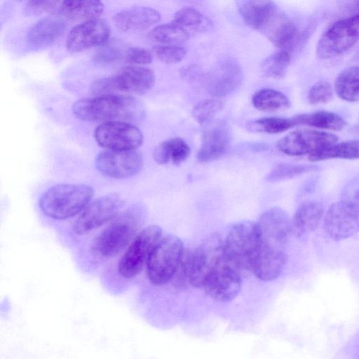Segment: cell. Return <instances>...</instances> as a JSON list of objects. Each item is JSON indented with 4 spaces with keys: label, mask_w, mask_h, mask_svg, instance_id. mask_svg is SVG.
<instances>
[{
    "label": "cell",
    "mask_w": 359,
    "mask_h": 359,
    "mask_svg": "<svg viewBox=\"0 0 359 359\" xmlns=\"http://www.w3.org/2000/svg\"><path fill=\"white\" fill-rule=\"evenodd\" d=\"M332 158L358 159L359 140H351L334 143L320 151L309 156L311 161H319Z\"/></svg>",
    "instance_id": "28"
},
{
    "label": "cell",
    "mask_w": 359,
    "mask_h": 359,
    "mask_svg": "<svg viewBox=\"0 0 359 359\" xmlns=\"http://www.w3.org/2000/svg\"><path fill=\"white\" fill-rule=\"evenodd\" d=\"M259 245L257 222H238L231 227L224 240V260L241 274L252 273Z\"/></svg>",
    "instance_id": "3"
},
{
    "label": "cell",
    "mask_w": 359,
    "mask_h": 359,
    "mask_svg": "<svg viewBox=\"0 0 359 359\" xmlns=\"http://www.w3.org/2000/svg\"><path fill=\"white\" fill-rule=\"evenodd\" d=\"M116 94L119 92L142 95L149 91L155 83L152 69L139 66H128L111 76Z\"/></svg>",
    "instance_id": "19"
},
{
    "label": "cell",
    "mask_w": 359,
    "mask_h": 359,
    "mask_svg": "<svg viewBox=\"0 0 359 359\" xmlns=\"http://www.w3.org/2000/svg\"><path fill=\"white\" fill-rule=\"evenodd\" d=\"M359 41V13L340 20L320 37L316 54L321 59L338 56L351 48Z\"/></svg>",
    "instance_id": "9"
},
{
    "label": "cell",
    "mask_w": 359,
    "mask_h": 359,
    "mask_svg": "<svg viewBox=\"0 0 359 359\" xmlns=\"http://www.w3.org/2000/svg\"><path fill=\"white\" fill-rule=\"evenodd\" d=\"M243 74L239 64L228 57L219 61L205 76L208 92L216 97L226 96L242 83Z\"/></svg>",
    "instance_id": "17"
},
{
    "label": "cell",
    "mask_w": 359,
    "mask_h": 359,
    "mask_svg": "<svg viewBox=\"0 0 359 359\" xmlns=\"http://www.w3.org/2000/svg\"><path fill=\"white\" fill-rule=\"evenodd\" d=\"M262 34L279 50L291 53L299 45L301 35L297 25L280 9Z\"/></svg>",
    "instance_id": "18"
},
{
    "label": "cell",
    "mask_w": 359,
    "mask_h": 359,
    "mask_svg": "<svg viewBox=\"0 0 359 359\" xmlns=\"http://www.w3.org/2000/svg\"><path fill=\"white\" fill-rule=\"evenodd\" d=\"M222 107V102L218 99H205L194 107L192 115L199 124H206L214 118Z\"/></svg>",
    "instance_id": "35"
},
{
    "label": "cell",
    "mask_w": 359,
    "mask_h": 359,
    "mask_svg": "<svg viewBox=\"0 0 359 359\" xmlns=\"http://www.w3.org/2000/svg\"><path fill=\"white\" fill-rule=\"evenodd\" d=\"M65 22L58 17H47L36 22L27 32V41L36 48L51 45L65 30Z\"/></svg>",
    "instance_id": "24"
},
{
    "label": "cell",
    "mask_w": 359,
    "mask_h": 359,
    "mask_svg": "<svg viewBox=\"0 0 359 359\" xmlns=\"http://www.w3.org/2000/svg\"><path fill=\"white\" fill-rule=\"evenodd\" d=\"M95 139L112 150H135L143 143V134L135 126L121 121L104 122L95 130Z\"/></svg>",
    "instance_id": "13"
},
{
    "label": "cell",
    "mask_w": 359,
    "mask_h": 359,
    "mask_svg": "<svg viewBox=\"0 0 359 359\" xmlns=\"http://www.w3.org/2000/svg\"><path fill=\"white\" fill-rule=\"evenodd\" d=\"M142 213L131 208L117 217L93 241L90 251L94 257L109 259L121 252L136 236Z\"/></svg>",
    "instance_id": "4"
},
{
    "label": "cell",
    "mask_w": 359,
    "mask_h": 359,
    "mask_svg": "<svg viewBox=\"0 0 359 359\" xmlns=\"http://www.w3.org/2000/svg\"><path fill=\"white\" fill-rule=\"evenodd\" d=\"M151 52L159 60L166 64L178 63L187 54L186 49L179 45L158 44L152 48Z\"/></svg>",
    "instance_id": "36"
},
{
    "label": "cell",
    "mask_w": 359,
    "mask_h": 359,
    "mask_svg": "<svg viewBox=\"0 0 359 359\" xmlns=\"http://www.w3.org/2000/svg\"><path fill=\"white\" fill-rule=\"evenodd\" d=\"M94 195L92 187L84 184H60L41 196L39 207L42 212L54 219L74 217L90 203Z\"/></svg>",
    "instance_id": "2"
},
{
    "label": "cell",
    "mask_w": 359,
    "mask_h": 359,
    "mask_svg": "<svg viewBox=\"0 0 359 359\" xmlns=\"http://www.w3.org/2000/svg\"><path fill=\"white\" fill-rule=\"evenodd\" d=\"M171 161L177 165L184 162L190 154V148L186 142L180 137L169 139Z\"/></svg>",
    "instance_id": "40"
},
{
    "label": "cell",
    "mask_w": 359,
    "mask_h": 359,
    "mask_svg": "<svg viewBox=\"0 0 359 359\" xmlns=\"http://www.w3.org/2000/svg\"><path fill=\"white\" fill-rule=\"evenodd\" d=\"M162 234V229L157 225L148 226L136 234L118 261L121 277L133 278L140 273Z\"/></svg>",
    "instance_id": "8"
},
{
    "label": "cell",
    "mask_w": 359,
    "mask_h": 359,
    "mask_svg": "<svg viewBox=\"0 0 359 359\" xmlns=\"http://www.w3.org/2000/svg\"><path fill=\"white\" fill-rule=\"evenodd\" d=\"M158 11L148 6H136L117 13L113 18L116 27L122 32L143 31L161 20Z\"/></svg>",
    "instance_id": "20"
},
{
    "label": "cell",
    "mask_w": 359,
    "mask_h": 359,
    "mask_svg": "<svg viewBox=\"0 0 359 359\" xmlns=\"http://www.w3.org/2000/svg\"><path fill=\"white\" fill-rule=\"evenodd\" d=\"M292 118H285L276 116L264 117L248 123L247 127L251 131L276 134L285 132L295 126Z\"/></svg>",
    "instance_id": "33"
},
{
    "label": "cell",
    "mask_w": 359,
    "mask_h": 359,
    "mask_svg": "<svg viewBox=\"0 0 359 359\" xmlns=\"http://www.w3.org/2000/svg\"><path fill=\"white\" fill-rule=\"evenodd\" d=\"M17 1H22V0H17Z\"/></svg>",
    "instance_id": "46"
},
{
    "label": "cell",
    "mask_w": 359,
    "mask_h": 359,
    "mask_svg": "<svg viewBox=\"0 0 359 359\" xmlns=\"http://www.w3.org/2000/svg\"><path fill=\"white\" fill-rule=\"evenodd\" d=\"M190 34L173 21L159 25L148 33L150 40L158 44L180 45L187 41Z\"/></svg>",
    "instance_id": "30"
},
{
    "label": "cell",
    "mask_w": 359,
    "mask_h": 359,
    "mask_svg": "<svg viewBox=\"0 0 359 359\" xmlns=\"http://www.w3.org/2000/svg\"><path fill=\"white\" fill-rule=\"evenodd\" d=\"M291 62V54L283 50H278L266 58L262 63L263 73L274 79L283 78Z\"/></svg>",
    "instance_id": "32"
},
{
    "label": "cell",
    "mask_w": 359,
    "mask_h": 359,
    "mask_svg": "<svg viewBox=\"0 0 359 359\" xmlns=\"http://www.w3.org/2000/svg\"><path fill=\"white\" fill-rule=\"evenodd\" d=\"M241 287L242 274L224 258L206 278L202 288L214 301L226 302L236 298Z\"/></svg>",
    "instance_id": "14"
},
{
    "label": "cell",
    "mask_w": 359,
    "mask_h": 359,
    "mask_svg": "<svg viewBox=\"0 0 359 359\" xmlns=\"http://www.w3.org/2000/svg\"><path fill=\"white\" fill-rule=\"evenodd\" d=\"M334 90L342 100L359 101V67H351L341 72L336 78Z\"/></svg>",
    "instance_id": "27"
},
{
    "label": "cell",
    "mask_w": 359,
    "mask_h": 359,
    "mask_svg": "<svg viewBox=\"0 0 359 359\" xmlns=\"http://www.w3.org/2000/svg\"><path fill=\"white\" fill-rule=\"evenodd\" d=\"M323 229L335 241L349 238L359 232V190L330 206L323 216Z\"/></svg>",
    "instance_id": "7"
},
{
    "label": "cell",
    "mask_w": 359,
    "mask_h": 359,
    "mask_svg": "<svg viewBox=\"0 0 359 359\" xmlns=\"http://www.w3.org/2000/svg\"><path fill=\"white\" fill-rule=\"evenodd\" d=\"M319 168L313 165H297L282 163L277 165L267 175L269 182H279L289 180L303 174L316 171Z\"/></svg>",
    "instance_id": "34"
},
{
    "label": "cell",
    "mask_w": 359,
    "mask_h": 359,
    "mask_svg": "<svg viewBox=\"0 0 359 359\" xmlns=\"http://www.w3.org/2000/svg\"><path fill=\"white\" fill-rule=\"evenodd\" d=\"M122 200L115 194L100 196L90 203L74 221V231L86 235L116 217L122 207Z\"/></svg>",
    "instance_id": "11"
},
{
    "label": "cell",
    "mask_w": 359,
    "mask_h": 359,
    "mask_svg": "<svg viewBox=\"0 0 359 359\" xmlns=\"http://www.w3.org/2000/svg\"><path fill=\"white\" fill-rule=\"evenodd\" d=\"M252 104L257 109L265 112L284 110L290 106V102L286 95L271 88H263L255 93L252 97Z\"/></svg>",
    "instance_id": "29"
},
{
    "label": "cell",
    "mask_w": 359,
    "mask_h": 359,
    "mask_svg": "<svg viewBox=\"0 0 359 359\" xmlns=\"http://www.w3.org/2000/svg\"><path fill=\"white\" fill-rule=\"evenodd\" d=\"M295 125H303L311 127L339 131L346 126V121L339 115L327 111L302 114L292 117Z\"/></svg>",
    "instance_id": "25"
},
{
    "label": "cell",
    "mask_w": 359,
    "mask_h": 359,
    "mask_svg": "<svg viewBox=\"0 0 359 359\" xmlns=\"http://www.w3.org/2000/svg\"><path fill=\"white\" fill-rule=\"evenodd\" d=\"M245 23L260 33L279 8L272 0H235Z\"/></svg>",
    "instance_id": "21"
},
{
    "label": "cell",
    "mask_w": 359,
    "mask_h": 359,
    "mask_svg": "<svg viewBox=\"0 0 359 359\" xmlns=\"http://www.w3.org/2000/svg\"><path fill=\"white\" fill-rule=\"evenodd\" d=\"M184 250V243L178 236H162L146 263L149 280L155 285L170 282L180 270Z\"/></svg>",
    "instance_id": "6"
},
{
    "label": "cell",
    "mask_w": 359,
    "mask_h": 359,
    "mask_svg": "<svg viewBox=\"0 0 359 359\" xmlns=\"http://www.w3.org/2000/svg\"><path fill=\"white\" fill-rule=\"evenodd\" d=\"M125 52L116 43H105L95 53L93 61L99 65H110L124 57Z\"/></svg>",
    "instance_id": "37"
},
{
    "label": "cell",
    "mask_w": 359,
    "mask_h": 359,
    "mask_svg": "<svg viewBox=\"0 0 359 359\" xmlns=\"http://www.w3.org/2000/svg\"><path fill=\"white\" fill-rule=\"evenodd\" d=\"M338 141L332 133L311 129H300L289 133L277 143L278 149L289 156L311 155Z\"/></svg>",
    "instance_id": "12"
},
{
    "label": "cell",
    "mask_w": 359,
    "mask_h": 359,
    "mask_svg": "<svg viewBox=\"0 0 359 359\" xmlns=\"http://www.w3.org/2000/svg\"><path fill=\"white\" fill-rule=\"evenodd\" d=\"M307 98L311 104L329 102L333 98L332 85L326 81H320L316 83L310 88Z\"/></svg>",
    "instance_id": "38"
},
{
    "label": "cell",
    "mask_w": 359,
    "mask_h": 359,
    "mask_svg": "<svg viewBox=\"0 0 359 359\" xmlns=\"http://www.w3.org/2000/svg\"><path fill=\"white\" fill-rule=\"evenodd\" d=\"M186 1H198V0H186Z\"/></svg>",
    "instance_id": "45"
},
{
    "label": "cell",
    "mask_w": 359,
    "mask_h": 359,
    "mask_svg": "<svg viewBox=\"0 0 359 359\" xmlns=\"http://www.w3.org/2000/svg\"><path fill=\"white\" fill-rule=\"evenodd\" d=\"M153 53L147 49L131 47L125 52L124 59L127 62L134 65H148L152 62Z\"/></svg>",
    "instance_id": "41"
},
{
    "label": "cell",
    "mask_w": 359,
    "mask_h": 359,
    "mask_svg": "<svg viewBox=\"0 0 359 359\" xmlns=\"http://www.w3.org/2000/svg\"><path fill=\"white\" fill-rule=\"evenodd\" d=\"M259 249L266 251L285 250L292 236V221L288 214L278 207L264 211L257 222Z\"/></svg>",
    "instance_id": "10"
},
{
    "label": "cell",
    "mask_w": 359,
    "mask_h": 359,
    "mask_svg": "<svg viewBox=\"0 0 359 359\" xmlns=\"http://www.w3.org/2000/svg\"><path fill=\"white\" fill-rule=\"evenodd\" d=\"M180 74L183 79L189 81H196L205 76L203 74L201 67L196 65H192L182 68Z\"/></svg>",
    "instance_id": "43"
},
{
    "label": "cell",
    "mask_w": 359,
    "mask_h": 359,
    "mask_svg": "<svg viewBox=\"0 0 359 359\" xmlns=\"http://www.w3.org/2000/svg\"><path fill=\"white\" fill-rule=\"evenodd\" d=\"M323 216L324 208L321 203L309 201L302 203L291 219L292 235L302 237L314 231Z\"/></svg>",
    "instance_id": "23"
},
{
    "label": "cell",
    "mask_w": 359,
    "mask_h": 359,
    "mask_svg": "<svg viewBox=\"0 0 359 359\" xmlns=\"http://www.w3.org/2000/svg\"><path fill=\"white\" fill-rule=\"evenodd\" d=\"M154 161L161 165L167 163L171 160L170 146L169 140L161 142L154 150Z\"/></svg>",
    "instance_id": "42"
},
{
    "label": "cell",
    "mask_w": 359,
    "mask_h": 359,
    "mask_svg": "<svg viewBox=\"0 0 359 359\" xmlns=\"http://www.w3.org/2000/svg\"><path fill=\"white\" fill-rule=\"evenodd\" d=\"M95 166L102 174L109 177L127 178L140 171L143 166V158L135 150L108 149L97 155Z\"/></svg>",
    "instance_id": "15"
},
{
    "label": "cell",
    "mask_w": 359,
    "mask_h": 359,
    "mask_svg": "<svg viewBox=\"0 0 359 359\" xmlns=\"http://www.w3.org/2000/svg\"><path fill=\"white\" fill-rule=\"evenodd\" d=\"M104 11L101 0H64L61 13L71 20L98 18Z\"/></svg>",
    "instance_id": "26"
},
{
    "label": "cell",
    "mask_w": 359,
    "mask_h": 359,
    "mask_svg": "<svg viewBox=\"0 0 359 359\" xmlns=\"http://www.w3.org/2000/svg\"><path fill=\"white\" fill-rule=\"evenodd\" d=\"M64 0H30L27 4L26 11L29 14H56L61 13Z\"/></svg>",
    "instance_id": "39"
},
{
    "label": "cell",
    "mask_w": 359,
    "mask_h": 359,
    "mask_svg": "<svg viewBox=\"0 0 359 359\" xmlns=\"http://www.w3.org/2000/svg\"><path fill=\"white\" fill-rule=\"evenodd\" d=\"M72 111L81 120L104 123L135 121L143 115V108L138 100L120 94L79 100L74 104Z\"/></svg>",
    "instance_id": "1"
},
{
    "label": "cell",
    "mask_w": 359,
    "mask_h": 359,
    "mask_svg": "<svg viewBox=\"0 0 359 359\" xmlns=\"http://www.w3.org/2000/svg\"><path fill=\"white\" fill-rule=\"evenodd\" d=\"M224 240L217 233L208 236L197 247L184 250L180 269L195 287H202L208 275L224 259Z\"/></svg>",
    "instance_id": "5"
},
{
    "label": "cell",
    "mask_w": 359,
    "mask_h": 359,
    "mask_svg": "<svg viewBox=\"0 0 359 359\" xmlns=\"http://www.w3.org/2000/svg\"><path fill=\"white\" fill-rule=\"evenodd\" d=\"M110 34V26L104 20H88L76 25L69 31L66 47L72 53H78L102 46L107 43Z\"/></svg>",
    "instance_id": "16"
},
{
    "label": "cell",
    "mask_w": 359,
    "mask_h": 359,
    "mask_svg": "<svg viewBox=\"0 0 359 359\" xmlns=\"http://www.w3.org/2000/svg\"><path fill=\"white\" fill-rule=\"evenodd\" d=\"M353 6L359 8V0H352Z\"/></svg>",
    "instance_id": "44"
},
{
    "label": "cell",
    "mask_w": 359,
    "mask_h": 359,
    "mask_svg": "<svg viewBox=\"0 0 359 359\" xmlns=\"http://www.w3.org/2000/svg\"><path fill=\"white\" fill-rule=\"evenodd\" d=\"M172 21L189 34L205 32L209 29L212 25L208 18L193 7H184L178 10Z\"/></svg>",
    "instance_id": "31"
},
{
    "label": "cell",
    "mask_w": 359,
    "mask_h": 359,
    "mask_svg": "<svg viewBox=\"0 0 359 359\" xmlns=\"http://www.w3.org/2000/svg\"><path fill=\"white\" fill-rule=\"evenodd\" d=\"M231 141L229 131L223 123L211 127L203 133L197 159L208 163L218 159L227 151Z\"/></svg>",
    "instance_id": "22"
}]
</instances>
